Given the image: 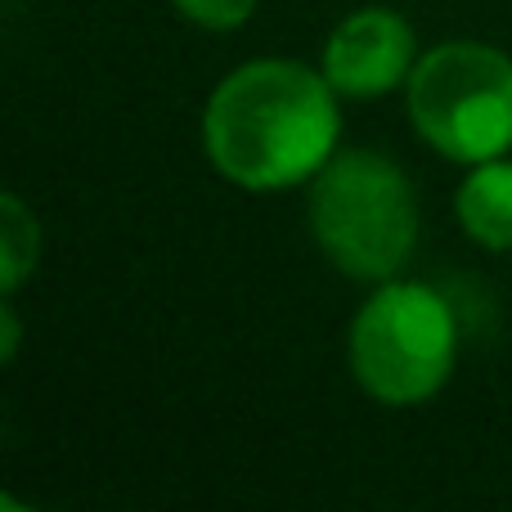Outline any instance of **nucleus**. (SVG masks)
Returning <instances> with one entry per match:
<instances>
[{
    "instance_id": "nucleus-1",
    "label": "nucleus",
    "mask_w": 512,
    "mask_h": 512,
    "mask_svg": "<svg viewBox=\"0 0 512 512\" xmlns=\"http://www.w3.org/2000/svg\"><path fill=\"white\" fill-rule=\"evenodd\" d=\"M342 113L324 68L252 59L234 68L203 108V153L230 185L252 194L297 189L337 153Z\"/></svg>"
},
{
    "instance_id": "nucleus-2",
    "label": "nucleus",
    "mask_w": 512,
    "mask_h": 512,
    "mask_svg": "<svg viewBox=\"0 0 512 512\" xmlns=\"http://www.w3.org/2000/svg\"><path fill=\"white\" fill-rule=\"evenodd\" d=\"M319 252L360 283H387L418 248V194L400 162L378 149H337L306 185Z\"/></svg>"
},
{
    "instance_id": "nucleus-3",
    "label": "nucleus",
    "mask_w": 512,
    "mask_h": 512,
    "mask_svg": "<svg viewBox=\"0 0 512 512\" xmlns=\"http://www.w3.org/2000/svg\"><path fill=\"white\" fill-rule=\"evenodd\" d=\"M459 355V319L436 288L414 279L373 283V297L351 319L346 360L378 405L409 409L450 382Z\"/></svg>"
},
{
    "instance_id": "nucleus-4",
    "label": "nucleus",
    "mask_w": 512,
    "mask_h": 512,
    "mask_svg": "<svg viewBox=\"0 0 512 512\" xmlns=\"http://www.w3.org/2000/svg\"><path fill=\"white\" fill-rule=\"evenodd\" d=\"M409 122L441 158L477 167L512 149V59L486 41H441L405 86Z\"/></svg>"
},
{
    "instance_id": "nucleus-5",
    "label": "nucleus",
    "mask_w": 512,
    "mask_h": 512,
    "mask_svg": "<svg viewBox=\"0 0 512 512\" xmlns=\"http://www.w3.org/2000/svg\"><path fill=\"white\" fill-rule=\"evenodd\" d=\"M414 27L400 9L364 5L346 14L324 41V77L346 99H378L409 86L418 68Z\"/></svg>"
},
{
    "instance_id": "nucleus-6",
    "label": "nucleus",
    "mask_w": 512,
    "mask_h": 512,
    "mask_svg": "<svg viewBox=\"0 0 512 512\" xmlns=\"http://www.w3.org/2000/svg\"><path fill=\"white\" fill-rule=\"evenodd\" d=\"M454 216H459L463 234L490 252L512 248V162L490 158L463 176L459 194H454Z\"/></svg>"
},
{
    "instance_id": "nucleus-7",
    "label": "nucleus",
    "mask_w": 512,
    "mask_h": 512,
    "mask_svg": "<svg viewBox=\"0 0 512 512\" xmlns=\"http://www.w3.org/2000/svg\"><path fill=\"white\" fill-rule=\"evenodd\" d=\"M36 261H41V225L27 212L23 198L9 189L0 198V288H5V297H14L32 279Z\"/></svg>"
},
{
    "instance_id": "nucleus-8",
    "label": "nucleus",
    "mask_w": 512,
    "mask_h": 512,
    "mask_svg": "<svg viewBox=\"0 0 512 512\" xmlns=\"http://www.w3.org/2000/svg\"><path fill=\"white\" fill-rule=\"evenodd\" d=\"M171 9L207 32H234L256 14V0H171Z\"/></svg>"
},
{
    "instance_id": "nucleus-9",
    "label": "nucleus",
    "mask_w": 512,
    "mask_h": 512,
    "mask_svg": "<svg viewBox=\"0 0 512 512\" xmlns=\"http://www.w3.org/2000/svg\"><path fill=\"white\" fill-rule=\"evenodd\" d=\"M18 355V315H14V301L5 297V306H0V360H14Z\"/></svg>"
}]
</instances>
